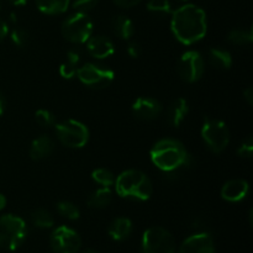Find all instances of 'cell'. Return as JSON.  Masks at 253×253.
Here are the masks:
<instances>
[{
    "label": "cell",
    "mask_w": 253,
    "mask_h": 253,
    "mask_svg": "<svg viewBox=\"0 0 253 253\" xmlns=\"http://www.w3.org/2000/svg\"><path fill=\"white\" fill-rule=\"evenodd\" d=\"M179 1H188V0H179Z\"/></svg>",
    "instance_id": "obj_43"
},
{
    "label": "cell",
    "mask_w": 253,
    "mask_h": 253,
    "mask_svg": "<svg viewBox=\"0 0 253 253\" xmlns=\"http://www.w3.org/2000/svg\"><path fill=\"white\" fill-rule=\"evenodd\" d=\"M77 78L82 84L91 89H104L115 79L113 69L98 63H85L77 69Z\"/></svg>",
    "instance_id": "obj_9"
},
{
    "label": "cell",
    "mask_w": 253,
    "mask_h": 253,
    "mask_svg": "<svg viewBox=\"0 0 253 253\" xmlns=\"http://www.w3.org/2000/svg\"><path fill=\"white\" fill-rule=\"evenodd\" d=\"M115 192L120 198L146 202L152 197L153 184L145 172L126 169L115 178Z\"/></svg>",
    "instance_id": "obj_3"
},
{
    "label": "cell",
    "mask_w": 253,
    "mask_h": 253,
    "mask_svg": "<svg viewBox=\"0 0 253 253\" xmlns=\"http://www.w3.org/2000/svg\"><path fill=\"white\" fill-rule=\"evenodd\" d=\"M49 244L54 253H77L81 250L82 240L76 230L62 225L52 231Z\"/></svg>",
    "instance_id": "obj_11"
},
{
    "label": "cell",
    "mask_w": 253,
    "mask_h": 253,
    "mask_svg": "<svg viewBox=\"0 0 253 253\" xmlns=\"http://www.w3.org/2000/svg\"><path fill=\"white\" fill-rule=\"evenodd\" d=\"M178 253H216V250L212 237L207 232H199L185 239Z\"/></svg>",
    "instance_id": "obj_12"
},
{
    "label": "cell",
    "mask_w": 253,
    "mask_h": 253,
    "mask_svg": "<svg viewBox=\"0 0 253 253\" xmlns=\"http://www.w3.org/2000/svg\"><path fill=\"white\" fill-rule=\"evenodd\" d=\"M127 53H128V56L132 57V58H138V57H140V54H141L140 44H138L137 42H135V41L130 42V43H128V46H127Z\"/></svg>",
    "instance_id": "obj_35"
},
{
    "label": "cell",
    "mask_w": 253,
    "mask_h": 253,
    "mask_svg": "<svg viewBox=\"0 0 253 253\" xmlns=\"http://www.w3.org/2000/svg\"><path fill=\"white\" fill-rule=\"evenodd\" d=\"M57 211H58V214L61 216L66 217V219L71 220V221H76V220H78L81 217V210H79V208L72 202H67V200L59 202L57 204Z\"/></svg>",
    "instance_id": "obj_26"
},
{
    "label": "cell",
    "mask_w": 253,
    "mask_h": 253,
    "mask_svg": "<svg viewBox=\"0 0 253 253\" xmlns=\"http://www.w3.org/2000/svg\"><path fill=\"white\" fill-rule=\"evenodd\" d=\"M111 200H113V192L110 188L101 187L89 195L86 204L91 209H104L110 204Z\"/></svg>",
    "instance_id": "obj_22"
},
{
    "label": "cell",
    "mask_w": 253,
    "mask_h": 253,
    "mask_svg": "<svg viewBox=\"0 0 253 253\" xmlns=\"http://www.w3.org/2000/svg\"><path fill=\"white\" fill-rule=\"evenodd\" d=\"M177 71L183 81L187 83H195L204 74V58L198 51L190 49V51L184 52L178 61Z\"/></svg>",
    "instance_id": "obj_10"
},
{
    "label": "cell",
    "mask_w": 253,
    "mask_h": 253,
    "mask_svg": "<svg viewBox=\"0 0 253 253\" xmlns=\"http://www.w3.org/2000/svg\"><path fill=\"white\" fill-rule=\"evenodd\" d=\"M1 4H2V0H0V9H1Z\"/></svg>",
    "instance_id": "obj_42"
},
{
    "label": "cell",
    "mask_w": 253,
    "mask_h": 253,
    "mask_svg": "<svg viewBox=\"0 0 253 253\" xmlns=\"http://www.w3.org/2000/svg\"><path fill=\"white\" fill-rule=\"evenodd\" d=\"M54 132L57 140L62 145L73 150L83 148L90 137V132L85 124L74 119H67L61 123H56Z\"/></svg>",
    "instance_id": "obj_4"
},
{
    "label": "cell",
    "mask_w": 253,
    "mask_h": 253,
    "mask_svg": "<svg viewBox=\"0 0 253 253\" xmlns=\"http://www.w3.org/2000/svg\"><path fill=\"white\" fill-rule=\"evenodd\" d=\"M162 104L151 96H140L132 104V111L136 118L141 120H155L162 113Z\"/></svg>",
    "instance_id": "obj_13"
},
{
    "label": "cell",
    "mask_w": 253,
    "mask_h": 253,
    "mask_svg": "<svg viewBox=\"0 0 253 253\" xmlns=\"http://www.w3.org/2000/svg\"><path fill=\"white\" fill-rule=\"evenodd\" d=\"M115 174L108 168H96L91 172V179L101 187L111 188L115 183Z\"/></svg>",
    "instance_id": "obj_25"
},
{
    "label": "cell",
    "mask_w": 253,
    "mask_h": 253,
    "mask_svg": "<svg viewBox=\"0 0 253 253\" xmlns=\"http://www.w3.org/2000/svg\"><path fill=\"white\" fill-rule=\"evenodd\" d=\"M189 113V104L184 98H177L167 109V121L173 127H179Z\"/></svg>",
    "instance_id": "obj_16"
},
{
    "label": "cell",
    "mask_w": 253,
    "mask_h": 253,
    "mask_svg": "<svg viewBox=\"0 0 253 253\" xmlns=\"http://www.w3.org/2000/svg\"><path fill=\"white\" fill-rule=\"evenodd\" d=\"M54 150V142L49 136L41 135L35 138L30 146L29 155L31 160L41 161L49 157Z\"/></svg>",
    "instance_id": "obj_17"
},
{
    "label": "cell",
    "mask_w": 253,
    "mask_h": 253,
    "mask_svg": "<svg viewBox=\"0 0 253 253\" xmlns=\"http://www.w3.org/2000/svg\"><path fill=\"white\" fill-rule=\"evenodd\" d=\"M66 62L67 64H69L71 67H74V68H78L79 62H81V54L77 49H69L66 54Z\"/></svg>",
    "instance_id": "obj_32"
},
{
    "label": "cell",
    "mask_w": 253,
    "mask_h": 253,
    "mask_svg": "<svg viewBox=\"0 0 253 253\" xmlns=\"http://www.w3.org/2000/svg\"><path fill=\"white\" fill-rule=\"evenodd\" d=\"M141 251L142 253H175L174 237L163 227H150L143 232Z\"/></svg>",
    "instance_id": "obj_8"
},
{
    "label": "cell",
    "mask_w": 253,
    "mask_h": 253,
    "mask_svg": "<svg viewBox=\"0 0 253 253\" xmlns=\"http://www.w3.org/2000/svg\"><path fill=\"white\" fill-rule=\"evenodd\" d=\"M253 152V138L249 136L241 142V145L237 148V155L241 158H250Z\"/></svg>",
    "instance_id": "obj_31"
},
{
    "label": "cell",
    "mask_w": 253,
    "mask_h": 253,
    "mask_svg": "<svg viewBox=\"0 0 253 253\" xmlns=\"http://www.w3.org/2000/svg\"><path fill=\"white\" fill-rule=\"evenodd\" d=\"M209 61L211 66L217 69H230L232 66V57L227 49L220 48V47H212L209 49Z\"/></svg>",
    "instance_id": "obj_21"
},
{
    "label": "cell",
    "mask_w": 253,
    "mask_h": 253,
    "mask_svg": "<svg viewBox=\"0 0 253 253\" xmlns=\"http://www.w3.org/2000/svg\"><path fill=\"white\" fill-rule=\"evenodd\" d=\"M10 39H11L12 43H14L15 46L25 47L27 44V42H29V34H27L24 29L16 27V29H14L11 31Z\"/></svg>",
    "instance_id": "obj_30"
},
{
    "label": "cell",
    "mask_w": 253,
    "mask_h": 253,
    "mask_svg": "<svg viewBox=\"0 0 253 253\" xmlns=\"http://www.w3.org/2000/svg\"><path fill=\"white\" fill-rule=\"evenodd\" d=\"M9 34V26L2 19H0V42L5 39Z\"/></svg>",
    "instance_id": "obj_36"
},
{
    "label": "cell",
    "mask_w": 253,
    "mask_h": 253,
    "mask_svg": "<svg viewBox=\"0 0 253 253\" xmlns=\"http://www.w3.org/2000/svg\"><path fill=\"white\" fill-rule=\"evenodd\" d=\"M7 1L14 6H24V5H26L27 0H7Z\"/></svg>",
    "instance_id": "obj_38"
},
{
    "label": "cell",
    "mask_w": 253,
    "mask_h": 253,
    "mask_svg": "<svg viewBox=\"0 0 253 253\" xmlns=\"http://www.w3.org/2000/svg\"><path fill=\"white\" fill-rule=\"evenodd\" d=\"M5 205H6V198H5L2 194H0V211L4 209Z\"/></svg>",
    "instance_id": "obj_40"
},
{
    "label": "cell",
    "mask_w": 253,
    "mask_h": 253,
    "mask_svg": "<svg viewBox=\"0 0 253 253\" xmlns=\"http://www.w3.org/2000/svg\"><path fill=\"white\" fill-rule=\"evenodd\" d=\"M153 165L163 173H175L190 165V155L185 146L174 138H162L150 152Z\"/></svg>",
    "instance_id": "obj_2"
},
{
    "label": "cell",
    "mask_w": 253,
    "mask_h": 253,
    "mask_svg": "<svg viewBox=\"0 0 253 253\" xmlns=\"http://www.w3.org/2000/svg\"><path fill=\"white\" fill-rule=\"evenodd\" d=\"M229 43L235 46H249L253 41L252 29H236L232 30L227 35Z\"/></svg>",
    "instance_id": "obj_23"
},
{
    "label": "cell",
    "mask_w": 253,
    "mask_h": 253,
    "mask_svg": "<svg viewBox=\"0 0 253 253\" xmlns=\"http://www.w3.org/2000/svg\"><path fill=\"white\" fill-rule=\"evenodd\" d=\"M250 185L245 179H231L221 188V198L229 203L242 202L249 195Z\"/></svg>",
    "instance_id": "obj_15"
},
{
    "label": "cell",
    "mask_w": 253,
    "mask_h": 253,
    "mask_svg": "<svg viewBox=\"0 0 253 253\" xmlns=\"http://www.w3.org/2000/svg\"><path fill=\"white\" fill-rule=\"evenodd\" d=\"M200 133L205 145L214 153L224 152L230 143V130L220 119L205 116Z\"/></svg>",
    "instance_id": "obj_6"
},
{
    "label": "cell",
    "mask_w": 253,
    "mask_h": 253,
    "mask_svg": "<svg viewBox=\"0 0 253 253\" xmlns=\"http://www.w3.org/2000/svg\"><path fill=\"white\" fill-rule=\"evenodd\" d=\"M31 222L39 229H51L54 226V217L48 210L36 209L31 214Z\"/></svg>",
    "instance_id": "obj_24"
},
{
    "label": "cell",
    "mask_w": 253,
    "mask_h": 253,
    "mask_svg": "<svg viewBox=\"0 0 253 253\" xmlns=\"http://www.w3.org/2000/svg\"><path fill=\"white\" fill-rule=\"evenodd\" d=\"M113 1L116 6L121 7V9H131L140 4L142 0H113Z\"/></svg>",
    "instance_id": "obj_34"
},
{
    "label": "cell",
    "mask_w": 253,
    "mask_h": 253,
    "mask_svg": "<svg viewBox=\"0 0 253 253\" xmlns=\"http://www.w3.org/2000/svg\"><path fill=\"white\" fill-rule=\"evenodd\" d=\"M62 35L73 44H83L93 35L94 25L85 12L76 11L62 22Z\"/></svg>",
    "instance_id": "obj_7"
},
{
    "label": "cell",
    "mask_w": 253,
    "mask_h": 253,
    "mask_svg": "<svg viewBox=\"0 0 253 253\" xmlns=\"http://www.w3.org/2000/svg\"><path fill=\"white\" fill-rule=\"evenodd\" d=\"M4 110H5V99H4V96L0 94V116L4 114Z\"/></svg>",
    "instance_id": "obj_39"
},
{
    "label": "cell",
    "mask_w": 253,
    "mask_h": 253,
    "mask_svg": "<svg viewBox=\"0 0 253 253\" xmlns=\"http://www.w3.org/2000/svg\"><path fill=\"white\" fill-rule=\"evenodd\" d=\"M147 10L157 16H167L172 14V4L169 0H150L147 2Z\"/></svg>",
    "instance_id": "obj_27"
},
{
    "label": "cell",
    "mask_w": 253,
    "mask_h": 253,
    "mask_svg": "<svg viewBox=\"0 0 253 253\" xmlns=\"http://www.w3.org/2000/svg\"><path fill=\"white\" fill-rule=\"evenodd\" d=\"M86 51L93 58L105 59L115 53V46L109 37L103 35H91L90 39L85 42Z\"/></svg>",
    "instance_id": "obj_14"
},
{
    "label": "cell",
    "mask_w": 253,
    "mask_h": 253,
    "mask_svg": "<svg viewBox=\"0 0 253 253\" xmlns=\"http://www.w3.org/2000/svg\"><path fill=\"white\" fill-rule=\"evenodd\" d=\"M77 69H78V68H74V67L68 66L66 62H63V63L59 66V74H61L62 78L72 79V78H74V77H76Z\"/></svg>",
    "instance_id": "obj_33"
},
{
    "label": "cell",
    "mask_w": 253,
    "mask_h": 253,
    "mask_svg": "<svg viewBox=\"0 0 253 253\" xmlns=\"http://www.w3.org/2000/svg\"><path fill=\"white\" fill-rule=\"evenodd\" d=\"M27 236V226L24 219L12 214L0 217V247L14 251L22 245Z\"/></svg>",
    "instance_id": "obj_5"
},
{
    "label": "cell",
    "mask_w": 253,
    "mask_h": 253,
    "mask_svg": "<svg viewBox=\"0 0 253 253\" xmlns=\"http://www.w3.org/2000/svg\"><path fill=\"white\" fill-rule=\"evenodd\" d=\"M244 99L246 100V103L249 104L250 106H252L253 104V89L251 86H249V88H246L244 90Z\"/></svg>",
    "instance_id": "obj_37"
},
{
    "label": "cell",
    "mask_w": 253,
    "mask_h": 253,
    "mask_svg": "<svg viewBox=\"0 0 253 253\" xmlns=\"http://www.w3.org/2000/svg\"><path fill=\"white\" fill-rule=\"evenodd\" d=\"M35 120L42 127H51V126L56 125L57 123L54 114L49 110H46V109H39L35 113Z\"/></svg>",
    "instance_id": "obj_28"
},
{
    "label": "cell",
    "mask_w": 253,
    "mask_h": 253,
    "mask_svg": "<svg viewBox=\"0 0 253 253\" xmlns=\"http://www.w3.org/2000/svg\"><path fill=\"white\" fill-rule=\"evenodd\" d=\"M82 253H99V252L94 251V250H85V251H83Z\"/></svg>",
    "instance_id": "obj_41"
},
{
    "label": "cell",
    "mask_w": 253,
    "mask_h": 253,
    "mask_svg": "<svg viewBox=\"0 0 253 253\" xmlns=\"http://www.w3.org/2000/svg\"><path fill=\"white\" fill-rule=\"evenodd\" d=\"M72 0H35L36 6L42 14L61 15L68 10Z\"/></svg>",
    "instance_id": "obj_20"
},
{
    "label": "cell",
    "mask_w": 253,
    "mask_h": 253,
    "mask_svg": "<svg viewBox=\"0 0 253 253\" xmlns=\"http://www.w3.org/2000/svg\"><path fill=\"white\" fill-rule=\"evenodd\" d=\"M132 227V221L128 217H116L109 225L108 234L114 241H124L131 235Z\"/></svg>",
    "instance_id": "obj_18"
},
{
    "label": "cell",
    "mask_w": 253,
    "mask_h": 253,
    "mask_svg": "<svg viewBox=\"0 0 253 253\" xmlns=\"http://www.w3.org/2000/svg\"><path fill=\"white\" fill-rule=\"evenodd\" d=\"M98 2L99 0H73V1H71V4L76 11L88 14L90 10H93L98 5Z\"/></svg>",
    "instance_id": "obj_29"
},
{
    "label": "cell",
    "mask_w": 253,
    "mask_h": 253,
    "mask_svg": "<svg viewBox=\"0 0 253 253\" xmlns=\"http://www.w3.org/2000/svg\"><path fill=\"white\" fill-rule=\"evenodd\" d=\"M170 30L175 39L183 44H193L205 37L208 32V17L202 7L184 4L172 11Z\"/></svg>",
    "instance_id": "obj_1"
},
{
    "label": "cell",
    "mask_w": 253,
    "mask_h": 253,
    "mask_svg": "<svg viewBox=\"0 0 253 253\" xmlns=\"http://www.w3.org/2000/svg\"><path fill=\"white\" fill-rule=\"evenodd\" d=\"M113 31L120 40H130L135 34V26L130 17L118 15L113 19Z\"/></svg>",
    "instance_id": "obj_19"
}]
</instances>
